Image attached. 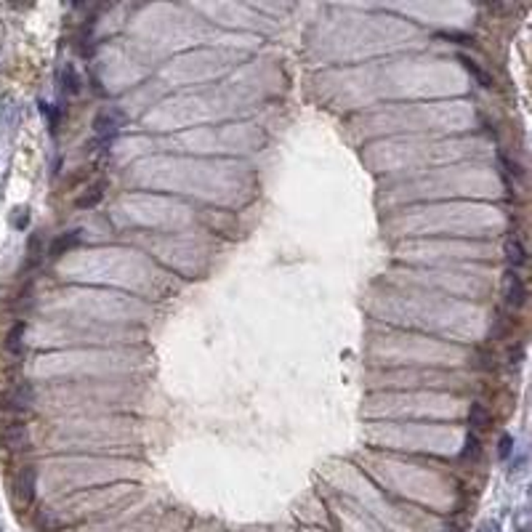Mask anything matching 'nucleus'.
Masks as SVG:
<instances>
[{
  "instance_id": "obj_3",
  "label": "nucleus",
  "mask_w": 532,
  "mask_h": 532,
  "mask_svg": "<svg viewBox=\"0 0 532 532\" xmlns=\"http://www.w3.org/2000/svg\"><path fill=\"white\" fill-rule=\"evenodd\" d=\"M33 386L27 383V381H22V383H16V386L6 394V407L8 410H30V405H33Z\"/></svg>"
},
{
  "instance_id": "obj_11",
  "label": "nucleus",
  "mask_w": 532,
  "mask_h": 532,
  "mask_svg": "<svg viewBox=\"0 0 532 532\" xmlns=\"http://www.w3.org/2000/svg\"><path fill=\"white\" fill-rule=\"evenodd\" d=\"M461 458H463V461H479V458H482V439H479V434L468 432Z\"/></svg>"
},
{
  "instance_id": "obj_12",
  "label": "nucleus",
  "mask_w": 532,
  "mask_h": 532,
  "mask_svg": "<svg viewBox=\"0 0 532 532\" xmlns=\"http://www.w3.org/2000/svg\"><path fill=\"white\" fill-rule=\"evenodd\" d=\"M22 338H24V322H16L11 330H8V335H6V349H8L11 354H19L24 349Z\"/></svg>"
},
{
  "instance_id": "obj_1",
  "label": "nucleus",
  "mask_w": 532,
  "mask_h": 532,
  "mask_svg": "<svg viewBox=\"0 0 532 532\" xmlns=\"http://www.w3.org/2000/svg\"><path fill=\"white\" fill-rule=\"evenodd\" d=\"M120 128H122V112L117 110L101 112L99 117L93 120V133H96L93 146H110L115 141V136L120 133Z\"/></svg>"
},
{
  "instance_id": "obj_2",
  "label": "nucleus",
  "mask_w": 532,
  "mask_h": 532,
  "mask_svg": "<svg viewBox=\"0 0 532 532\" xmlns=\"http://www.w3.org/2000/svg\"><path fill=\"white\" fill-rule=\"evenodd\" d=\"M503 303L509 311H519L527 303V285L519 277V272H514V269H509L503 277Z\"/></svg>"
},
{
  "instance_id": "obj_4",
  "label": "nucleus",
  "mask_w": 532,
  "mask_h": 532,
  "mask_svg": "<svg viewBox=\"0 0 532 532\" xmlns=\"http://www.w3.org/2000/svg\"><path fill=\"white\" fill-rule=\"evenodd\" d=\"M35 485H37V471L35 466H24L16 477V495L22 503H33L35 498Z\"/></svg>"
},
{
  "instance_id": "obj_9",
  "label": "nucleus",
  "mask_w": 532,
  "mask_h": 532,
  "mask_svg": "<svg viewBox=\"0 0 532 532\" xmlns=\"http://www.w3.org/2000/svg\"><path fill=\"white\" fill-rule=\"evenodd\" d=\"M3 442L8 444L11 450H22L24 444H27V429H24L22 423H11L6 429V434H3Z\"/></svg>"
},
{
  "instance_id": "obj_6",
  "label": "nucleus",
  "mask_w": 532,
  "mask_h": 532,
  "mask_svg": "<svg viewBox=\"0 0 532 532\" xmlns=\"http://www.w3.org/2000/svg\"><path fill=\"white\" fill-rule=\"evenodd\" d=\"M468 426L474 429V434H477V432H487L490 426H492V412L487 410V405H482V402H474V405L468 407Z\"/></svg>"
},
{
  "instance_id": "obj_16",
  "label": "nucleus",
  "mask_w": 532,
  "mask_h": 532,
  "mask_svg": "<svg viewBox=\"0 0 532 532\" xmlns=\"http://www.w3.org/2000/svg\"><path fill=\"white\" fill-rule=\"evenodd\" d=\"M477 532H500V524H498V521H485Z\"/></svg>"
},
{
  "instance_id": "obj_14",
  "label": "nucleus",
  "mask_w": 532,
  "mask_h": 532,
  "mask_svg": "<svg viewBox=\"0 0 532 532\" xmlns=\"http://www.w3.org/2000/svg\"><path fill=\"white\" fill-rule=\"evenodd\" d=\"M62 78H64V91H66V93H78L80 86H83V83H80V78H78V69H75L72 64H66L64 69H62Z\"/></svg>"
},
{
  "instance_id": "obj_5",
  "label": "nucleus",
  "mask_w": 532,
  "mask_h": 532,
  "mask_svg": "<svg viewBox=\"0 0 532 532\" xmlns=\"http://www.w3.org/2000/svg\"><path fill=\"white\" fill-rule=\"evenodd\" d=\"M80 240H83V237H80V229H69V232L59 234L54 243H51V248H48V255H51V258H62L66 250L78 248Z\"/></svg>"
},
{
  "instance_id": "obj_7",
  "label": "nucleus",
  "mask_w": 532,
  "mask_h": 532,
  "mask_svg": "<svg viewBox=\"0 0 532 532\" xmlns=\"http://www.w3.org/2000/svg\"><path fill=\"white\" fill-rule=\"evenodd\" d=\"M503 253H506V261H509V266L514 269V272H516L519 266L527 264V250H524V245H521L516 237H509V240H506Z\"/></svg>"
},
{
  "instance_id": "obj_13",
  "label": "nucleus",
  "mask_w": 532,
  "mask_h": 532,
  "mask_svg": "<svg viewBox=\"0 0 532 532\" xmlns=\"http://www.w3.org/2000/svg\"><path fill=\"white\" fill-rule=\"evenodd\" d=\"M471 365L477 367V370H492L495 367V357H492V352L490 349H474V354H471Z\"/></svg>"
},
{
  "instance_id": "obj_8",
  "label": "nucleus",
  "mask_w": 532,
  "mask_h": 532,
  "mask_svg": "<svg viewBox=\"0 0 532 532\" xmlns=\"http://www.w3.org/2000/svg\"><path fill=\"white\" fill-rule=\"evenodd\" d=\"M458 62H461V64L466 66V72H468L471 78L477 80L482 88H492V86H495V80H492V75H490V72H485V69H482V66H479L477 62H474V59H468V56L461 54V56H458Z\"/></svg>"
},
{
  "instance_id": "obj_10",
  "label": "nucleus",
  "mask_w": 532,
  "mask_h": 532,
  "mask_svg": "<svg viewBox=\"0 0 532 532\" xmlns=\"http://www.w3.org/2000/svg\"><path fill=\"white\" fill-rule=\"evenodd\" d=\"M101 200H104V181H99V184H93V187H88L83 195L78 197V208H93V205H99Z\"/></svg>"
},
{
  "instance_id": "obj_15",
  "label": "nucleus",
  "mask_w": 532,
  "mask_h": 532,
  "mask_svg": "<svg viewBox=\"0 0 532 532\" xmlns=\"http://www.w3.org/2000/svg\"><path fill=\"white\" fill-rule=\"evenodd\" d=\"M511 447H514V439H511V436H503V439H500V450H498L500 458H509Z\"/></svg>"
}]
</instances>
